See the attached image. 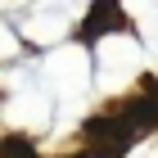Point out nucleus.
<instances>
[{
    "label": "nucleus",
    "mask_w": 158,
    "mask_h": 158,
    "mask_svg": "<svg viewBox=\"0 0 158 158\" xmlns=\"http://www.w3.org/2000/svg\"><path fill=\"white\" fill-rule=\"evenodd\" d=\"M77 158H104V154H99V149H86V154H77Z\"/></svg>",
    "instance_id": "3"
},
{
    "label": "nucleus",
    "mask_w": 158,
    "mask_h": 158,
    "mask_svg": "<svg viewBox=\"0 0 158 158\" xmlns=\"http://www.w3.org/2000/svg\"><path fill=\"white\" fill-rule=\"evenodd\" d=\"M122 27H127V14H122V5H118V0H95L77 36H81L86 45H90V41L109 36V32H122Z\"/></svg>",
    "instance_id": "1"
},
{
    "label": "nucleus",
    "mask_w": 158,
    "mask_h": 158,
    "mask_svg": "<svg viewBox=\"0 0 158 158\" xmlns=\"http://www.w3.org/2000/svg\"><path fill=\"white\" fill-rule=\"evenodd\" d=\"M0 158H36V149L23 135H9V140H0Z\"/></svg>",
    "instance_id": "2"
}]
</instances>
